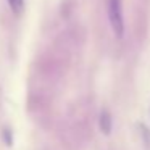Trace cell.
Instances as JSON below:
<instances>
[{"label": "cell", "mask_w": 150, "mask_h": 150, "mask_svg": "<svg viewBox=\"0 0 150 150\" xmlns=\"http://www.w3.org/2000/svg\"><path fill=\"white\" fill-rule=\"evenodd\" d=\"M108 18L110 24L116 37L124 36V18L123 8H121V0H108Z\"/></svg>", "instance_id": "6da1fadb"}, {"label": "cell", "mask_w": 150, "mask_h": 150, "mask_svg": "<svg viewBox=\"0 0 150 150\" xmlns=\"http://www.w3.org/2000/svg\"><path fill=\"white\" fill-rule=\"evenodd\" d=\"M111 126H113L111 115L108 113L107 110H103V111H102V115H100V129H102V132L108 136V134L111 132Z\"/></svg>", "instance_id": "7a4b0ae2"}, {"label": "cell", "mask_w": 150, "mask_h": 150, "mask_svg": "<svg viewBox=\"0 0 150 150\" xmlns=\"http://www.w3.org/2000/svg\"><path fill=\"white\" fill-rule=\"evenodd\" d=\"M7 2H8V5H10V8H11L13 13H16V15L23 13V10H24V0H7Z\"/></svg>", "instance_id": "3957f363"}]
</instances>
